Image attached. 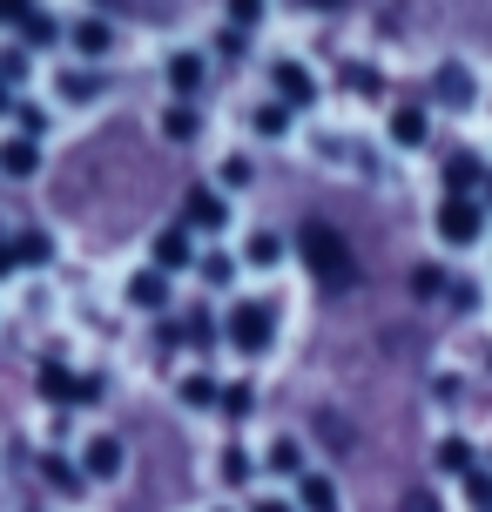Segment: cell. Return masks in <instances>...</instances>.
Returning <instances> with one entry per match:
<instances>
[{
  "mask_svg": "<svg viewBox=\"0 0 492 512\" xmlns=\"http://www.w3.org/2000/svg\"><path fill=\"white\" fill-rule=\"evenodd\" d=\"M162 297H169V290H162V277H149V270H142V277H135V304H162Z\"/></svg>",
  "mask_w": 492,
  "mask_h": 512,
  "instance_id": "obj_20",
  "label": "cell"
},
{
  "mask_svg": "<svg viewBox=\"0 0 492 512\" xmlns=\"http://www.w3.org/2000/svg\"><path fill=\"white\" fill-rule=\"evenodd\" d=\"M156 263L162 270H182V263H189V230H162L156 236Z\"/></svg>",
  "mask_w": 492,
  "mask_h": 512,
  "instance_id": "obj_11",
  "label": "cell"
},
{
  "mask_svg": "<svg viewBox=\"0 0 492 512\" xmlns=\"http://www.w3.org/2000/svg\"><path fill=\"white\" fill-rule=\"evenodd\" d=\"M0 21H7V27H27V21H34V7H27V0H0Z\"/></svg>",
  "mask_w": 492,
  "mask_h": 512,
  "instance_id": "obj_23",
  "label": "cell"
},
{
  "mask_svg": "<svg viewBox=\"0 0 492 512\" xmlns=\"http://www.w3.org/2000/svg\"><path fill=\"white\" fill-rule=\"evenodd\" d=\"M162 135H169V142H189V135H196V108H169V115H162Z\"/></svg>",
  "mask_w": 492,
  "mask_h": 512,
  "instance_id": "obj_14",
  "label": "cell"
},
{
  "mask_svg": "<svg viewBox=\"0 0 492 512\" xmlns=\"http://www.w3.org/2000/svg\"><path fill=\"white\" fill-rule=\"evenodd\" d=\"M203 270H209V283H230L236 263H230V256H203Z\"/></svg>",
  "mask_w": 492,
  "mask_h": 512,
  "instance_id": "obj_26",
  "label": "cell"
},
{
  "mask_svg": "<svg viewBox=\"0 0 492 512\" xmlns=\"http://www.w3.org/2000/svg\"><path fill=\"white\" fill-rule=\"evenodd\" d=\"M81 465H88V479H115L122 472V438H88Z\"/></svg>",
  "mask_w": 492,
  "mask_h": 512,
  "instance_id": "obj_6",
  "label": "cell"
},
{
  "mask_svg": "<svg viewBox=\"0 0 492 512\" xmlns=\"http://www.w3.org/2000/svg\"><path fill=\"white\" fill-rule=\"evenodd\" d=\"M466 492H472V506H479V512H492V479H486V472H466Z\"/></svg>",
  "mask_w": 492,
  "mask_h": 512,
  "instance_id": "obj_19",
  "label": "cell"
},
{
  "mask_svg": "<svg viewBox=\"0 0 492 512\" xmlns=\"http://www.w3.org/2000/svg\"><path fill=\"white\" fill-rule=\"evenodd\" d=\"M14 263H21V256H14V250H7V243H0V270H14Z\"/></svg>",
  "mask_w": 492,
  "mask_h": 512,
  "instance_id": "obj_30",
  "label": "cell"
},
{
  "mask_svg": "<svg viewBox=\"0 0 492 512\" xmlns=\"http://www.w3.org/2000/svg\"><path fill=\"white\" fill-rule=\"evenodd\" d=\"M304 263H311L331 290H344V283L358 277V270H351V243H344L331 223H304Z\"/></svg>",
  "mask_w": 492,
  "mask_h": 512,
  "instance_id": "obj_1",
  "label": "cell"
},
{
  "mask_svg": "<svg viewBox=\"0 0 492 512\" xmlns=\"http://www.w3.org/2000/svg\"><path fill=\"white\" fill-rule=\"evenodd\" d=\"M439 95H452V102H472V75H466V68H445V75H439Z\"/></svg>",
  "mask_w": 492,
  "mask_h": 512,
  "instance_id": "obj_15",
  "label": "cell"
},
{
  "mask_svg": "<svg viewBox=\"0 0 492 512\" xmlns=\"http://www.w3.org/2000/svg\"><path fill=\"white\" fill-rule=\"evenodd\" d=\"M439 465H452V472H472V452L459 445V438H445V445H439Z\"/></svg>",
  "mask_w": 492,
  "mask_h": 512,
  "instance_id": "obj_18",
  "label": "cell"
},
{
  "mask_svg": "<svg viewBox=\"0 0 492 512\" xmlns=\"http://www.w3.org/2000/svg\"><path fill=\"white\" fill-rule=\"evenodd\" d=\"M479 230H486V216H479V203H466V196H452V203L439 209V236L445 243H479Z\"/></svg>",
  "mask_w": 492,
  "mask_h": 512,
  "instance_id": "obj_2",
  "label": "cell"
},
{
  "mask_svg": "<svg viewBox=\"0 0 492 512\" xmlns=\"http://www.w3.org/2000/svg\"><path fill=\"white\" fill-rule=\"evenodd\" d=\"M169 81H176V95H196L203 88V54H176L169 61Z\"/></svg>",
  "mask_w": 492,
  "mask_h": 512,
  "instance_id": "obj_9",
  "label": "cell"
},
{
  "mask_svg": "<svg viewBox=\"0 0 492 512\" xmlns=\"http://www.w3.org/2000/svg\"><path fill=\"white\" fill-rule=\"evenodd\" d=\"M41 391H48V398H102L95 378H68L61 364H41Z\"/></svg>",
  "mask_w": 492,
  "mask_h": 512,
  "instance_id": "obj_5",
  "label": "cell"
},
{
  "mask_svg": "<svg viewBox=\"0 0 492 512\" xmlns=\"http://www.w3.org/2000/svg\"><path fill=\"white\" fill-rule=\"evenodd\" d=\"M230 209H223V196L216 189H189V203H182V230H216Z\"/></svg>",
  "mask_w": 492,
  "mask_h": 512,
  "instance_id": "obj_4",
  "label": "cell"
},
{
  "mask_svg": "<svg viewBox=\"0 0 492 512\" xmlns=\"http://www.w3.org/2000/svg\"><path fill=\"white\" fill-rule=\"evenodd\" d=\"M0 102H7V95H0Z\"/></svg>",
  "mask_w": 492,
  "mask_h": 512,
  "instance_id": "obj_33",
  "label": "cell"
},
{
  "mask_svg": "<svg viewBox=\"0 0 492 512\" xmlns=\"http://www.w3.org/2000/svg\"><path fill=\"white\" fill-rule=\"evenodd\" d=\"M21 34H27V41H34V48H48V41H54V21H48V14H34V21H27Z\"/></svg>",
  "mask_w": 492,
  "mask_h": 512,
  "instance_id": "obj_24",
  "label": "cell"
},
{
  "mask_svg": "<svg viewBox=\"0 0 492 512\" xmlns=\"http://www.w3.org/2000/svg\"><path fill=\"white\" fill-rule=\"evenodd\" d=\"M391 142L418 149V142H425V108H398V115H391Z\"/></svg>",
  "mask_w": 492,
  "mask_h": 512,
  "instance_id": "obj_10",
  "label": "cell"
},
{
  "mask_svg": "<svg viewBox=\"0 0 492 512\" xmlns=\"http://www.w3.org/2000/svg\"><path fill=\"white\" fill-rule=\"evenodd\" d=\"M257 512H284V506H277V499H263V506H257Z\"/></svg>",
  "mask_w": 492,
  "mask_h": 512,
  "instance_id": "obj_31",
  "label": "cell"
},
{
  "mask_svg": "<svg viewBox=\"0 0 492 512\" xmlns=\"http://www.w3.org/2000/svg\"><path fill=\"white\" fill-rule=\"evenodd\" d=\"M257 135H284V108H263V115H257Z\"/></svg>",
  "mask_w": 492,
  "mask_h": 512,
  "instance_id": "obj_27",
  "label": "cell"
},
{
  "mask_svg": "<svg viewBox=\"0 0 492 512\" xmlns=\"http://www.w3.org/2000/svg\"><path fill=\"white\" fill-rule=\"evenodd\" d=\"M277 95H284V108H311V95H317V81L297 68V61H284L277 68Z\"/></svg>",
  "mask_w": 492,
  "mask_h": 512,
  "instance_id": "obj_7",
  "label": "cell"
},
{
  "mask_svg": "<svg viewBox=\"0 0 492 512\" xmlns=\"http://www.w3.org/2000/svg\"><path fill=\"white\" fill-rule=\"evenodd\" d=\"M230 21H236V27H250V21H263V0H230Z\"/></svg>",
  "mask_w": 492,
  "mask_h": 512,
  "instance_id": "obj_25",
  "label": "cell"
},
{
  "mask_svg": "<svg viewBox=\"0 0 492 512\" xmlns=\"http://www.w3.org/2000/svg\"><path fill=\"white\" fill-rule=\"evenodd\" d=\"M412 290H418V297H432V290H445V277H439V270H418Z\"/></svg>",
  "mask_w": 492,
  "mask_h": 512,
  "instance_id": "obj_28",
  "label": "cell"
},
{
  "mask_svg": "<svg viewBox=\"0 0 492 512\" xmlns=\"http://www.w3.org/2000/svg\"><path fill=\"white\" fill-rule=\"evenodd\" d=\"M14 256H21V263H48V236H21Z\"/></svg>",
  "mask_w": 492,
  "mask_h": 512,
  "instance_id": "obj_22",
  "label": "cell"
},
{
  "mask_svg": "<svg viewBox=\"0 0 492 512\" xmlns=\"http://www.w3.org/2000/svg\"><path fill=\"white\" fill-rule=\"evenodd\" d=\"M304 7H337V0H304Z\"/></svg>",
  "mask_w": 492,
  "mask_h": 512,
  "instance_id": "obj_32",
  "label": "cell"
},
{
  "mask_svg": "<svg viewBox=\"0 0 492 512\" xmlns=\"http://www.w3.org/2000/svg\"><path fill=\"white\" fill-rule=\"evenodd\" d=\"M230 344H236V351H263V344H270V310L236 304L230 310Z\"/></svg>",
  "mask_w": 492,
  "mask_h": 512,
  "instance_id": "obj_3",
  "label": "cell"
},
{
  "mask_svg": "<svg viewBox=\"0 0 492 512\" xmlns=\"http://www.w3.org/2000/svg\"><path fill=\"white\" fill-rule=\"evenodd\" d=\"M75 48L81 54H108V21H81L75 27Z\"/></svg>",
  "mask_w": 492,
  "mask_h": 512,
  "instance_id": "obj_13",
  "label": "cell"
},
{
  "mask_svg": "<svg viewBox=\"0 0 492 512\" xmlns=\"http://www.w3.org/2000/svg\"><path fill=\"white\" fill-rule=\"evenodd\" d=\"M445 182H452V196H466L472 182H479V162H472V155H452V162H445Z\"/></svg>",
  "mask_w": 492,
  "mask_h": 512,
  "instance_id": "obj_12",
  "label": "cell"
},
{
  "mask_svg": "<svg viewBox=\"0 0 492 512\" xmlns=\"http://www.w3.org/2000/svg\"><path fill=\"white\" fill-rule=\"evenodd\" d=\"M0 169H7L14 182H27L34 169H41V149H34V142L21 135V142H7V149H0Z\"/></svg>",
  "mask_w": 492,
  "mask_h": 512,
  "instance_id": "obj_8",
  "label": "cell"
},
{
  "mask_svg": "<svg viewBox=\"0 0 492 512\" xmlns=\"http://www.w3.org/2000/svg\"><path fill=\"white\" fill-rule=\"evenodd\" d=\"M405 512H439V506H432L425 492H405Z\"/></svg>",
  "mask_w": 492,
  "mask_h": 512,
  "instance_id": "obj_29",
  "label": "cell"
},
{
  "mask_svg": "<svg viewBox=\"0 0 492 512\" xmlns=\"http://www.w3.org/2000/svg\"><path fill=\"white\" fill-rule=\"evenodd\" d=\"M216 398V384L209 378H182V405H209Z\"/></svg>",
  "mask_w": 492,
  "mask_h": 512,
  "instance_id": "obj_21",
  "label": "cell"
},
{
  "mask_svg": "<svg viewBox=\"0 0 492 512\" xmlns=\"http://www.w3.org/2000/svg\"><path fill=\"white\" fill-rule=\"evenodd\" d=\"M277 256H284V243H277L270 230H257V236H250V263H277Z\"/></svg>",
  "mask_w": 492,
  "mask_h": 512,
  "instance_id": "obj_17",
  "label": "cell"
},
{
  "mask_svg": "<svg viewBox=\"0 0 492 512\" xmlns=\"http://www.w3.org/2000/svg\"><path fill=\"white\" fill-rule=\"evenodd\" d=\"M304 506L311 512H337V492L324 486V479H304Z\"/></svg>",
  "mask_w": 492,
  "mask_h": 512,
  "instance_id": "obj_16",
  "label": "cell"
}]
</instances>
